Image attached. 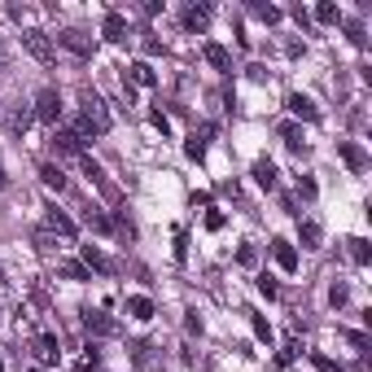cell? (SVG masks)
<instances>
[{
	"instance_id": "8",
	"label": "cell",
	"mask_w": 372,
	"mask_h": 372,
	"mask_svg": "<svg viewBox=\"0 0 372 372\" xmlns=\"http://www.w3.org/2000/svg\"><path fill=\"white\" fill-rule=\"evenodd\" d=\"M101 31H105V40H110V44H123V40H127V18H123V13H114V9H110V13H105V27H101Z\"/></svg>"
},
{
	"instance_id": "32",
	"label": "cell",
	"mask_w": 372,
	"mask_h": 372,
	"mask_svg": "<svg viewBox=\"0 0 372 372\" xmlns=\"http://www.w3.org/2000/svg\"><path fill=\"white\" fill-rule=\"evenodd\" d=\"M346 36H350V44H364V40H368L359 22H346Z\"/></svg>"
},
{
	"instance_id": "26",
	"label": "cell",
	"mask_w": 372,
	"mask_h": 372,
	"mask_svg": "<svg viewBox=\"0 0 372 372\" xmlns=\"http://www.w3.org/2000/svg\"><path fill=\"white\" fill-rule=\"evenodd\" d=\"M88 223H92L96 232H114V219H105L101 210H88Z\"/></svg>"
},
{
	"instance_id": "2",
	"label": "cell",
	"mask_w": 372,
	"mask_h": 372,
	"mask_svg": "<svg viewBox=\"0 0 372 372\" xmlns=\"http://www.w3.org/2000/svg\"><path fill=\"white\" fill-rule=\"evenodd\" d=\"M22 48L40 61V66H53V57H57L53 53V40H48L44 31H22Z\"/></svg>"
},
{
	"instance_id": "21",
	"label": "cell",
	"mask_w": 372,
	"mask_h": 372,
	"mask_svg": "<svg viewBox=\"0 0 372 372\" xmlns=\"http://www.w3.org/2000/svg\"><path fill=\"white\" fill-rule=\"evenodd\" d=\"M40 180H44L48 188H66V175H61V167H53V163L40 167Z\"/></svg>"
},
{
	"instance_id": "38",
	"label": "cell",
	"mask_w": 372,
	"mask_h": 372,
	"mask_svg": "<svg viewBox=\"0 0 372 372\" xmlns=\"http://www.w3.org/2000/svg\"><path fill=\"white\" fill-rule=\"evenodd\" d=\"M346 342H350L355 350H364V346H368V337H364V333H346Z\"/></svg>"
},
{
	"instance_id": "17",
	"label": "cell",
	"mask_w": 372,
	"mask_h": 372,
	"mask_svg": "<svg viewBox=\"0 0 372 372\" xmlns=\"http://www.w3.org/2000/svg\"><path fill=\"white\" fill-rule=\"evenodd\" d=\"M84 263H88L92 271H105V276L114 271V263H110V258H105L101 250H96V246H84Z\"/></svg>"
},
{
	"instance_id": "12",
	"label": "cell",
	"mask_w": 372,
	"mask_h": 372,
	"mask_svg": "<svg viewBox=\"0 0 372 372\" xmlns=\"http://www.w3.org/2000/svg\"><path fill=\"white\" fill-rule=\"evenodd\" d=\"M53 144L66 149V154H79V149H84V136H79L75 127H61V132H53Z\"/></svg>"
},
{
	"instance_id": "27",
	"label": "cell",
	"mask_w": 372,
	"mask_h": 372,
	"mask_svg": "<svg viewBox=\"0 0 372 372\" xmlns=\"http://www.w3.org/2000/svg\"><path fill=\"white\" fill-rule=\"evenodd\" d=\"M254 13H258V18H263L267 27H271V22H281V9H276V5H254Z\"/></svg>"
},
{
	"instance_id": "33",
	"label": "cell",
	"mask_w": 372,
	"mask_h": 372,
	"mask_svg": "<svg viewBox=\"0 0 372 372\" xmlns=\"http://www.w3.org/2000/svg\"><path fill=\"white\" fill-rule=\"evenodd\" d=\"M254 333L263 337V342H271V329H267V320H263V315H254Z\"/></svg>"
},
{
	"instance_id": "23",
	"label": "cell",
	"mask_w": 372,
	"mask_h": 372,
	"mask_svg": "<svg viewBox=\"0 0 372 372\" xmlns=\"http://www.w3.org/2000/svg\"><path fill=\"white\" fill-rule=\"evenodd\" d=\"M31 241H36L40 254H53L57 250V241H53V232H48V228H36V237H31Z\"/></svg>"
},
{
	"instance_id": "30",
	"label": "cell",
	"mask_w": 372,
	"mask_h": 372,
	"mask_svg": "<svg viewBox=\"0 0 372 372\" xmlns=\"http://www.w3.org/2000/svg\"><path fill=\"white\" fill-rule=\"evenodd\" d=\"M237 263H241V267H254V263H258V254H254L250 246H241V250H237Z\"/></svg>"
},
{
	"instance_id": "37",
	"label": "cell",
	"mask_w": 372,
	"mask_h": 372,
	"mask_svg": "<svg viewBox=\"0 0 372 372\" xmlns=\"http://www.w3.org/2000/svg\"><path fill=\"white\" fill-rule=\"evenodd\" d=\"M294 359H298V342H289V346L281 350V364H294Z\"/></svg>"
},
{
	"instance_id": "36",
	"label": "cell",
	"mask_w": 372,
	"mask_h": 372,
	"mask_svg": "<svg viewBox=\"0 0 372 372\" xmlns=\"http://www.w3.org/2000/svg\"><path fill=\"white\" fill-rule=\"evenodd\" d=\"M206 228H210V232L223 228V215H219V210H210V215H206Z\"/></svg>"
},
{
	"instance_id": "24",
	"label": "cell",
	"mask_w": 372,
	"mask_h": 372,
	"mask_svg": "<svg viewBox=\"0 0 372 372\" xmlns=\"http://www.w3.org/2000/svg\"><path fill=\"white\" fill-rule=\"evenodd\" d=\"M184 154L193 158V163H202V158H206V140H202V136H188V144H184Z\"/></svg>"
},
{
	"instance_id": "3",
	"label": "cell",
	"mask_w": 372,
	"mask_h": 372,
	"mask_svg": "<svg viewBox=\"0 0 372 372\" xmlns=\"http://www.w3.org/2000/svg\"><path fill=\"white\" fill-rule=\"evenodd\" d=\"M36 119H40V123H57V119H61V92H57V88H44V92H40Z\"/></svg>"
},
{
	"instance_id": "31",
	"label": "cell",
	"mask_w": 372,
	"mask_h": 372,
	"mask_svg": "<svg viewBox=\"0 0 372 372\" xmlns=\"http://www.w3.org/2000/svg\"><path fill=\"white\" fill-rule=\"evenodd\" d=\"M258 294H267V298H276V281H271V276H267V271H263V276H258Z\"/></svg>"
},
{
	"instance_id": "25",
	"label": "cell",
	"mask_w": 372,
	"mask_h": 372,
	"mask_svg": "<svg viewBox=\"0 0 372 372\" xmlns=\"http://www.w3.org/2000/svg\"><path fill=\"white\" fill-rule=\"evenodd\" d=\"M57 271H61L66 281H88V267H84V263H61Z\"/></svg>"
},
{
	"instance_id": "5",
	"label": "cell",
	"mask_w": 372,
	"mask_h": 372,
	"mask_svg": "<svg viewBox=\"0 0 372 372\" xmlns=\"http://www.w3.org/2000/svg\"><path fill=\"white\" fill-rule=\"evenodd\" d=\"M44 228L53 232V237H61V241H75V223L61 215V210H48V219H44Z\"/></svg>"
},
{
	"instance_id": "9",
	"label": "cell",
	"mask_w": 372,
	"mask_h": 372,
	"mask_svg": "<svg viewBox=\"0 0 372 372\" xmlns=\"http://www.w3.org/2000/svg\"><path fill=\"white\" fill-rule=\"evenodd\" d=\"M271 258H276L285 271H298V250L289 246V241H271Z\"/></svg>"
},
{
	"instance_id": "4",
	"label": "cell",
	"mask_w": 372,
	"mask_h": 372,
	"mask_svg": "<svg viewBox=\"0 0 372 372\" xmlns=\"http://www.w3.org/2000/svg\"><path fill=\"white\" fill-rule=\"evenodd\" d=\"M84 329L96 333V337H110V333H119V325L110 320L105 311H84Z\"/></svg>"
},
{
	"instance_id": "20",
	"label": "cell",
	"mask_w": 372,
	"mask_h": 372,
	"mask_svg": "<svg viewBox=\"0 0 372 372\" xmlns=\"http://www.w3.org/2000/svg\"><path fill=\"white\" fill-rule=\"evenodd\" d=\"M127 315H132V320H149L154 315V302L140 298V294H132V298H127Z\"/></svg>"
},
{
	"instance_id": "39",
	"label": "cell",
	"mask_w": 372,
	"mask_h": 372,
	"mask_svg": "<svg viewBox=\"0 0 372 372\" xmlns=\"http://www.w3.org/2000/svg\"><path fill=\"white\" fill-rule=\"evenodd\" d=\"M149 123H154V127H158V132H163V136H167V132H171V123H167V114H154V119H149Z\"/></svg>"
},
{
	"instance_id": "13",
	"label": "cell",
	"mask_w": 372,
	"mask_h": 372,
	"mask_svg": "<svg viewBox=\"0 0 372 372\" xmlns=\"http://www.w3.org/2000/svg\"><path fill=\"white\" fill-rule=\"evenodd\" d=\"M127 75H132V84H140V88H154V84H158V75H154L149 61H132V66H127Z\"/></svg>"
},
{
	"instance_id": "10",
	"label": "cell",
	"mask_w": 372,
	"mask_h": 372,
	"mask_svg": "<svg viewBox=\"0 0 372 372\" xmlns=\"http://www.w3.org/2000/svg\"><path fill=\"white\" fill-rule=\"evenodd\" d=\"M289 110H294L298 119H306V123H315V119H320L315 101H311V96H302V92H294V96H289Z\"/></svg>"
},
{
	"instance_id": "14",
	"label": "cell",
	"mask_w": 372,
	"mask_h": 372,
	"mask_svg": "<svg viewBox=\"0 0 372 372\" xmlns=\"http://www.w3.org/2000/svg\"><path fill=\"white\" fill-rule=\"evenodd\" d=\"M337 149H342V158H346V167H350V171H368V158H364V149H359V144L342 140Z\"/></svg>"
},
{
	"instance_id": "19",
	"label": "cell",
	"mask_w": 372,
	"mask_h": 372,
	"mask_svg": "<svg viewBox=\"0 0 372 372\" xmlns=\"http://www.w3.org/2000/svg\"><path fill=\"white\" fill-rule=\"evenodd\" d=\"M281 140H285V144H289V149H294V154H306L302 127H294V123H285V127H281Z\"/></svg>"
},
{
	"instance_id": "29",
	"label": "cell",
	"mask_w": 372,
	"mask_h": 372,
	"mask_svg": "<svg viewBox=\"0 0 372 372\" xmlns=\"http://www.w3.org/2000/svg\"><path fill=\"white\" fill-rule=\"evenodd\" d=\"M315 18H320V22H337L342 13H337V5H320V9H315Z\"/></svg>"
},
{
	"instance_id": "1",
	"label": "cell",
	"mask_w": 372,
	"mask_h": 372,
	"mask_svg": "<svg viewBox=\"0 0 372 372\" xmlns=\"http://www.w3.org/2000/svg\"><path fill=\"white\" fill-rule=\"evenodd\" d=\"M79 123H84L92 136H105L110 132V110H105V101L96 92H84V114H79Z\"/></svg>"
},
{
	"instance_id": "34",
	"label": "cell",
	"mask_w": 372,
	"mask_h": 372,
	"mask_svg": "<svg viewBox=\"0 0 372 372\" xmlns=\"http://www.w3.org/2000/svg\"><path fill=\"white\" fill-rule=\"evenodd\" d=\"M298 198L311 202V198H315V180H298Z\"/></svg>"
},
{
	"instance_id": "7",
	"label": "cell",
	"mask_w": 372,
	"mask_h": 372,
	"mask_svg": "<svg viewBox=\"0 0 372 372\" xmlns=\"http://www.w3.org/2000/svg\"><path fill=\"white\" fill-rule=\"evenodd\" d=\"M36 359H40V364H57V359H61L53 333H40V337H36Z\"/></svg>"
},
{
	"instance_id": "22",
	"label": "cell",
	"mask_w": 372,
	"mask_h": 372,
	"mask_svg": "<svg viewBox=\"0 0 372 372\" xmlns=\"http://www.w3.org/2000/svg\"><path fill=\"white\" fill-rule=\"evenodd\" d=\"M346 246H350V258H355V263H359V267H364L368 258H372V250H368V241H364V237H350Z\"/></svg>"
},
{
	"instance_id": "6",
	"label": "cell",
	"mask_w": 372,
	"mask_h": 372,
	"mask_svg": "<svg viewBox=\"0 0 372 372\" xmlns=\"http://www.w3.org/2000/svg\"><path fill=\"white\" fill-rule=\"evenodd\" d=\"M61 44H66L70 48V53H79V57H88L92 53V40L84 36V31H75V27H66V31H61V36H57Z\"/></svg>"
},
{
	"instance_id": "28",
	"label": "cell",
	"mask_w": 372,
	"mask_h": 372,
	"mask_svg": "<svg viewBox=\"0 0 372 372\" xmlns=\"http://www.w3.org/2000/svg\"><path fill=\"white\" fill-rule=\"evenodd\" d=\"M346 298H350V289H346V285H342V281H337V285H333V289H329V302H333V306H342V302H346Z\"/></svg>"
},
{
	"instance_id": "35",
	"label": "cell",
	"mask_w": 372,
	"mask_h": 372,
	"mask_svg": "<svg viewBox=\"0 0 372 372\" xmlns=\"http://www.w3.org/2000/svg\"><path fill=\"white\" fill-rule=\"evenodd\" d=\"M311 359H315V368H320V372H342L333 359H325V355H311Z\"/></svg>"
},
{
	"instance_id": "18",
	"label": "cell",
	"mask_w": 372,
	"mask_h": 372,
	"mask_svg": "<svg viewBox=\"0 0 372 372\" xmlns=\"http://www.w3.org/2000/svg\"><path fill=\"white\" fill-rule=\"evenodd\" d=\"M254 180H258V188H276V167H271L267 158H258V163H254Z\"/></svg>"
},
{
	"instance_id": "16",
	"label": "cell",
	"mask_w": 372,
	"mask_h": 372,
	"mask_svg": "<svg viewBox=\"0 0 372 372\" xmlns=\"http://www.w3.org/2000/svg\"><path fill=\"white\" fill-rule=\"evenodd\" d=\"M202 53H206V61L215 70H232V57H228V48H223V44H206Z\"/></svg>"
},
{
	"instance_id": "15",
	"label": "cell",
	"mask_w": 372,
	"mask_h": 372,
	"mask_svg": "<svg viewBox=\"0 0 372 372\" xmlns=\"http://www.w3.org/2000/svg\"><path fill=\"white\" fill-rule=\"evenodd\" d=\"M320 237H325V228H320L315 219H302V228H298V241H302V250H315V246H320Z\"/></svg>"
},
{
	"instance_id": "11",
	"label": "cell",
	"mask_w": 372,
	"mask_h": 372,
	"mask_svg": "<svg viewBox=\"0 0 372 372\" xmlns=\"http://www.w3.org/2000/svg\"><path fill=\"white\" fill-rule=\"evenodd\" d=\"M184 27L188 31H206L210 27V5H188L184 9Z\"/></svg>"
},
{
	"instance_id": "40",
	"label": "cell",
	"mask_w": 372,
	"mask_h": 372,
	"mask_svg": "<svg viewBox=\"0 0 372 372\" xmlns=\"http://www.w3.org/2000/svg\"><path fill=\"white\" fill-rule=\"evenodd\" d=\"M5 184H9V180H5V171H0V188H5Z\"/></svg>"
}]
</instances>
